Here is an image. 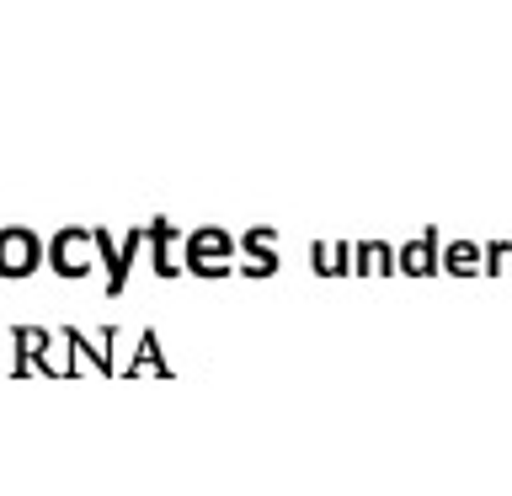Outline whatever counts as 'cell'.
I'll use <instances>...</instances> for the list:
<instances>
[{
  "mask_svg": "<svg viewBox=\"0 0 512 496\" xmlns=\"http://www.w3.org/2000/svg\"><path fill=\"white\" fill-rule=\"evenodd\" d=\"M43 262V246L32 230H0V278H27Z\"/></svg>",
  "mask_w": 512,
  "mask_h": 496,
  "instance_id": "1",
  "label": "cell"
},
{
  "mask_svg": "<svg viewBox=\"0 0 512 496\" xmlns=\"http://www.w3.org/2000/svg\"><path fill=\"white\" fill-rule=\"evenodd\" d=\"M54 267L64 272V278H80V272L91 267V246H86V235L80 230H64L54 240Z\"/></svg>",
  "mask_w": 512,
  "mask_h": 496,
  "instance_id": "2",
  "label": "cell"
},
{
  "mask_svg": "<svg viewBox=\"0 0 512 496\" xmlns=\"http://www.w3.org/2000/svg\"><path fill=\"white\" fill-rule=\"evenodd\" d=\"M219 256H224V235H198L192 240V267L198 272H214Z\"/></svg>",
  "mask_w": 512,
  "mask_h": 496,
  "instance_id": "3",
  "label": "cell"
},
{
  "mask_svg": "<svg viewBox=\"0 0 512 496\" xmlns=\"http://www.w3.org/2000/svg\"><path fill=\"white\" fill-rule=\"evenodd\" d=\"M128 374H171V368L160 363V347H155V336H144V342H139V358L128 363Z\"/></svg>",
  "mask_w": 512,
  "mask_h": 496,
  "instance_id": "4",
  "label": "cell"
}]
</instances>
